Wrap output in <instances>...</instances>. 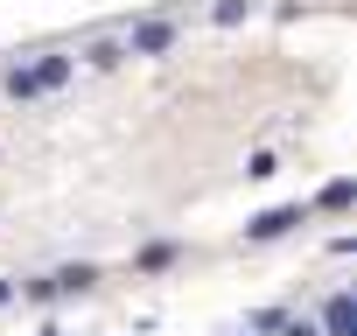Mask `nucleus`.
<instances>
[{
	"mask_svg": "<svg viewBox=\"0 0 357 336\" xmlns=\"http://www.w3.org/2000/svg\"><path fill=\"white\" fill-rule=\"evenodd\" d=\"M84 56H91V63H98V70H105V63H119V56H126V49H119V43H91V49H84Z\"/></svg>",
	"mask_w": 357,
	"mask_h": 336,
	"instance_id": "nucleus-7",
	"label": "nucleus"
},
{
	"mask_svg": "<svg viewBox=\"0 0 357 336\" xmlns=\"http://www.w3.org/2000/svg\"><path fill=\"white\" fill-rule=\"evenodd\" d=\"M350 197H357V183H350V176H336V183H329V190L315 197V211H343Z\"/></svg>",
	"mask_w": 357,
	"mask_h": 336,
	"instance_id": "nucleus-6",
	"label": "nucleus"
},
{
	"mask_svg": "<svg viewBox=\"0 0 357 336\" xmlns=\"http://www.w3.org/2000/svg\"><path fill=\"white\" fill-rule=\"evenodd\" d=\"M8 301H15V287H8V280H0V308H8Z\"/></svg>",
	"mask_w": 357,
	"mask_h": 336,
	"instance_id": "nucleus-10",
	"label": "nucleus"
},
{
	"mask_svg": "<svg viewBox=\"0 0 357 336\" xmlns=\"http://www.w3.org/2000/svg\"><path fill=\"white\" fill-rule=\"evenodd\" d=\"M63 77H70V56H63V49H43L36 63H15V70H8V98H15V105H36V98H50Z\"/></svg>",
	"mask_w": 357,
	"mask_h": 336,
	"instance_id": "nucleus-1",
	"label": "nucleus"
},
{
	"mask_svg": "<svg viewBox=\"0 0 357 336\" xmlns=\"http://www.w3.org/2000/svg\"><path fill=\"white\" fill-rule=\"evenodd\" d=\"M322 336H357V308H350V294H329V301H322Z\"/></svg>",
	"mask_w": 357,
	"mask_h": 336,
	"instance_id": "nucleus-5",
	"label": "nucleus"
},
{
	"mask_svg": "<svg viewBox=\"0 0 357 336\" xmlns=\"http://www.w3.org/2000/svg\"><path fill=\"white\" fill-rule=\"evenodd\" d=\"M43 336H56V329H43Z\"/></svg>",
	"mask_w": 357,
	"mask_h": 336,
	"instance_id": "nucleus-11",
	"label": "nucleus"
},
{
	"mask_svg": "<svg viewBox=\"0 0 357 336\" xmlns=\"http://www.w3.org/2000/svg\"><path fill=\"white\" fill-rule=\"evenodd\" d=\"M280 315H287V308H252V315H245V329H252V336H259V329H273V322H280Z\"/></svg>",
	"mask_w": 357,
	"mask_h": 336,
	"instance_id": "nucleus-8",
	"label": "nucleus"
},
{
	"mask_svg": "<svg viewBox=\"0 0 357 336\" xmlns=\"http://www.w3.org/2000/svg\"><path fill=\"white\" fill-rule=\"evenodd\" d=\"M98 273L91 266H56V273H43V280H29L22 287V301H63V294H84Z\"/></svg>",
	"mask_w": 357,
	"mask_h": 336,
	"instance_id": "nucleus-2",
	"label": "nucleus"
},
{
	"mask_svg": "<svg viewBox=\"0 0 357 336\" xmlns=\"http://www.w3.org/2000/svg\"><path fill=\"white\" fill-rule=\"evenodd\" d=\"M294 224H308V204H280V211H259V217L245 224V245H273V238H287Z\"/></svg>",
	"mask_w": 357,
	"mask_h": 336,
	"instance_id": "nucleus-3",
	"label": "nucleus"
},
{
	"mask_svg": "<svg viewBox=\"0 0 357 336\" xmlns=\"http://www.w3.org/2000/svg\"><path fill=\"white\" fill-rule=\"evenodd\" d=\"M168 43H175V22H140V29H126L119 49H126V56H161Z\"/></svg>",
	"mask_w": 357,
	"mask_h": 336,
	"instance_id": "nucleus-4",
	"label": "nucleus"
},
{
	"mask_svg": "<svg viewBox=\"0 0 357 336\" xmlns=\"http://www.w3.org/2000/svg\"><path fill=\"white\" fill-rule=\"evenodd\" d=\"M273 329H280V336H315V322H301V315H280Z\"/></svg>",
	"mask_w": 357,
	"mask_h": 336,
	"instance_id": "nucleus-9",
	"label": "nucleus"
}]
</instances>
